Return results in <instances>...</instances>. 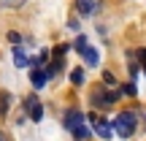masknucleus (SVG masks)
<instances>
[{"label": "nucleus", "mask_w": 146, "mask_h": 141, "mask_svg": "<svg viewBox=\"0 0 146 141\" xmlns=\"http://www.w3.org/2000/svg\"><path fill=\"white\" fill-rule=\"evenodd\" d=\"M65 128H68L76 138H87L89 136L87 125H84V114H81V111H76V109H70L68 114H65Z\"/></svg>", "instance_id": "obj_1"}, {"label": "nucleus", "mask_w": 146, "mask_h": 141, "mask_svg": "<svg viewBox=\"0 0 146 141\" xmlns=\"http://www.w3.org/2000/svg\"><path fill=\"white\" fill-rule=\"evenodd\" d=\"M135 125H138V120H135L133 111H122V114L114 120V128H116V133H119L122 138H130L133 133H135Z\"/></svg>", "instance_id": "obj_2"}, {"label": "nucleus", "mask_w": 146, "mask_h": 141, "mask_svg": "<svg viewBox=\"0 0 146 141\" xmlns=\"http://www.w3.org/2000/svg\"><path fill=\"white\" fill-rule=\"evenodd\" d=\"M76 49H78V54H81V57L87 60L89 65H98V63H100L98 49H95V46H89V41H87V38H76Z\"/></svg>", "instance_id": "obj_3"}, {"label": "nucleus", "mask_w": 146, "mask_h": 141, "mask_svg": "<svg viewBox=\"0 0 146 141\" xmlns=\"http://www.w3.org/2000/svg\"><path fill=\"white\" fill-rule=\"evenodd\" d=\"M49 79H52V73H49L46 68H33L30 71V82H33V87H35V90H43Z\"/></svg>", "instance_id": "obj_4"}, {"label": "nucleus", "mask_w": 146, "mask_h": 141, "mask_svg": "<svg viewBox=\"0 0 146 141\" xmlns=\"http://www.w3.org/2000/svg\"><path fill=\"white\" fill-rule=\"evenodd\" d=\"M89 122L95 125V133H98L100 138H111V125L106 120H100L98 114H89Z\"/></svg>", "instance_id": "obj_5"}, {"label": "nucleus", "mask_w": 146, "mask_h": 141, "mask_svg": "<svg viewBox=\"0 0 146 141\" xmlns=\"http://www.w3.org/2000/svg\"><path fill=\"white\" fill-rule=\"evenodd\" d=\"M27 114H30L33 122H41L43 120V106L38 98H27Z\"/></svg>", "instance_id": "obj_6"}, {"label": "nucleus", "mask_w": 146, "mask_h": 141, "mask_svg": "<svg viewBox=\"0 0 146 141\" xmlns=\"http://www.w3.org/2000/svg\"><path fill=\"white\" fill-rule=\"evenodd\" d=\"M14 65H16V68H27V65H30V57L22 52V46L14 49Z\"/></svg>", "instance_id": "obj_7"}, {"label": "nucleus", "mask_w": 146, "mask_h": 141, "mask_svg": "<svg viewBox=\"0 0 146 141\" xmlns=\"http://www.w3.org/2000/svg\"><path fill=\"white\" fill-rule=\"evenodd\" d=\"M76 8L81 14H92L95 11V0H76Z\"/></svg>", "instance_id": "obj_8"}, {"label": "nucleus", "mask_w": 146, "mask_h": 141, "mask_svg": "<svg viewBox=\"0 0 146 141\" xmlns=\"http://www.w3.org/2000/svg\"><path fill=\"white\" fill-rule=\"evenodd\" d=\"M70 82H73V84H81V82H84V71H81V68H76V71L70 73Z\"/></svg>", "instance_id": "obj_9"}, {"label": "nucleus", "mask_w": 146, "mask_h": 141, "mask_svg": "<svg viewBox=\"0 0 146 141\" xmlns=\"http://www.w3.org/2000/svg\"><path fill=\"white\" fill-rule=\"evenodd\" d=\"M8 111V95H0V114Z\"/></svg>", "instance_id": "obj_10"}, {"label": "nucleus", "mask_w": 146, "mask_h": 141, "mask_svg": "<svg viewBox=\"0 0 146 141\" xmlns=\"http://www.w3.org/2000/svg\"><path fill=\"white\" fill-rule=\"evenodd\" d=\"M122 92H127V95H135V82H127L125 87H122Z\"/></svg>", "instance_id": "obj_11"}, {"label": "nucleus", "mask_w": 146, "mask_h": 141, "mask_svg": "<svg viewBox=\"0 0 146 141\" xmlns=\"http://www.w3.org/2000/svg\"><path fill=\"white\" fill-rule=\"evenodd\" d=\"M103 82H106V87H116V79L111 76V73H106V76H103Z\"/></svg>", "instance_id": "obj_12"}, {"label": "nucleus", "mask_w": 146, "mask_h": 141, "mask_svg": "<svg viewBox=\"0 0 146 141\" xmlns=\"http://www.w3.org/2000/svg\"><path fill=\"white\" fill-rule=\"evenodd\" d=\"M8 41H14V43H16V46H19V41H22V38H19V35H16V33H8Z\"/></svg>", "instance_id": "obj_13"}, {"label": "nucleus", "mask_w": 146, "mask_h": 141, "mask_svg": "<svg viewBox=\"0 0 146 141\" xmlns=\"http://www.w3.org/2000/svg\"><path fill=\"white\" fill-rule=\"evenodd\" d=\"M25 0H3V5H22Z\"/></svg>", "instance_id": "obj_14"}, {"label": "nucleus", "mask_w": 146, "mask_h": 141, "mask_svg": "<svg viewBox=\"0 0 146 141\" xmlns=\"http://www.w3.org/2000/svg\"><path fill=\"white\" fill-rule=\"evenodd\" d=\"M0 141H5V138H3V136H0Z\"/></svg>", "instance_id": "obj_15"}]
</instances>
